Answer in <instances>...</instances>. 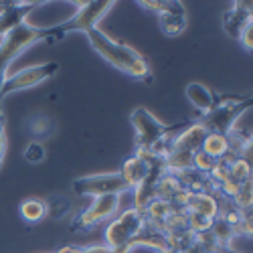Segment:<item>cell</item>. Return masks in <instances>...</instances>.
<instances>
[{
	"mask_svg": "<svg viewBox=\"0 0 253 253\" xmlns=\"http://www.w3.org/2000/svg\"><path fill=\"white\" fill-rule=\"evenodd\" d=\"M85 35L89 39L91 47L95 49V53H99V57L108 61L110 65H114L116 69L130 75L136 81L152 83V69H150L148 59L142 53H138L134 47L126 45V43H118V41L110 39L99 29H91Z\"/></svg>",
	"mask_w": 253,
	"mask_h": 253,
	"instance_id": "obj_1",
	"label": "cell"
},
{
	"mask_svg": "<svg viewBox=\"0 0 253 253\" xmlns=\"http://www.w3.org/2000/svg\"><path fill=\"white\" fill-rule=\"evenodd\" d=\"M61 39H65V35L61 33L59 25L49 27V29H39V27H31L29 23H23V25H18L16 29H12L4 37L2 45H0V89H2L4 81L8 77V67L12 65V61L25 49L41 43V41L57 43V41H61Z\"/></svg>",
	"mask_w": 253,
	"mask_h": 253,
	"instance_id": "obj_2",
	"label": "cell"
},
{
	"mask_svg": "<svg viewBox=\"0 0 253 253\" xmlns=\"http://www.w3.org/2000/svg\"><path fill=\"white\" fill-rule=\"evenodd\" d=\"M130 122L136 130V150H152L164 136H168L170 132H180L191 124L186 120L174 126H166L146 108H136L130 116Z\"/></svg>",
	"mask_w": 253,
	"mask_h": 253,
	"instance_id": "obj_3",
	"label": "cell"
},
{
	"mask_svg": "<svg viewBox=\"0 0 253 253\" xmlns=\"http://www.w3.org/2000/svg\"><path fill=\"white\" fill-rule=\"evenodd\" d=\"M253 99L251 97H217V103L213 105V110L205 114L199 122L205 126L209 132L217 134H229V130L235 126V122L251 110Z\"/></svg>",
	"mask_w": 253,
	"mask_h": 253,
	"instance_id": "obj_4",
	"label": "cell"
},
{
	"mask_svg": "<svg viewBox=\"0 0 253 253\" xmlns=\"http://www.w3.org/2000/svg\"><path fill=\"white\" fill-rule=\"evenodd\" d=\"M146 217L138 209H128L105 229V245L112 253H130V241L144 227Z\"/></svg>",
	"mask_w": 253,
	"mask_h": 253,
	"instance_id": "obj_5",
	"label": "cell"
},
{
	"mask_svg": "<svg viewBox=\"0 0 253 253\" xmlns=\"http://www.w3.org/2000/svg\"><path fill=\"white\" fill-rule=\"evenodd\" d=\"M73 191L79 197H105V195H122L128 193L130 186L126 184L120 172H99L87 174L73 180Z\"/></svg>",
	"mask_w": 253,
	"mask_h": 253,
	"instance_id": "obj_6",
	"label": "cell"
},
{
	"mask_svg": "<svg viewBox=\"0 0 253 253\" xmlns=\"http://www.w3.org/2000/svg\"><path fill=\"white\" fill-rule=\"evenodd\" d=\"M57 71H59V63H55V61L20 69V71L6 77L2 89H0V97L4 99V95H8V93H16V91H23V89H29V87H37V85H41V83L49 81L51 77H55Z\"/></svg>",
	"mask_w": 253,
	"mask_h": 253,
	"instance_id": "obj_7",
	"label": "cell"
},
{
	"mask_svg": "<svg viewBox=\"0 0 253 253\" xmlns=\"http://www.w3.org/2000/svg\"><path fill=\"white\" fill-rule=\"evenodd\" d=\"M116 2L112 0H97V2H79V10L67 18L63 20L59 25L61 33L63 35H69V33H87L91 29H97V23L112 10Z\"/></svg>",
	"mask_w": 253,
	"mask_h": 253,
	"instance_id": "obj_8",
	"label": "cell"
},
{
	"mask_svg": "<svg viewBox=\"0 0 253 253\" xmlns=\"http://www.w3.org/2000/svg\"><path fill=\"white\" fill-rule=\"evenodd\" d=\"M120 207V195H105V197H95L93 203L83 211L81 215H77L71 223V231H79V233H85L91 227L99 225L101 221L110 219L112 215H116V211Z\"/></svg>",
	"mask_w": 253,
	"mask_h": 253,
	"instance_id": "obj_9",
	"label": "cell"
},
{
	"mask_svg": "<svg viewBox=\"0 0 253 253\" xmlns=\"http://www.w3.org/2000/svg\"><path fill=\"white\" fill-rule=\"evenodd\" d=\"M156 16H158V27L166 37H178L188 25L184 4L174 2V0H166L162 12Z\"/></svg>",
	"mask_w": 253,
	"mask_h": 253,
	"instance_id": "obj_10",
	"label": "cell"
},
{
	"mask_svg": "<svg viewBox=\"0 0 253 253\" xmlns=\"http://www.w3.org/2000/svg\"><path fill=\"white\" fill-rule=\"evenodd\" d=\"M41 2H0V37H6L12 29L25 23V18Z\"/></svg>",
	"mask_w": 253,
	"mask_h": 253,
	"instance_id": "obj_11",
	"label": "cell"
},
{
	"mask_svg": "<svg viewBox=\"0 0 253 253\" xmlns=\"http://www.w3.org/2000/svg\"><path fill=\"white\" fill-rule=\"evenodd\" d=\"M207 134H209V130L205 128L201 122H191L186 128H182L176 134L170 150H180V152H188V154H197L201 150V146H203Z\"/></svg>",
	"mask_w": 253,
	"mask_h": 253,
	"instance_id": "obj_12",
	"label": "cell"
},
{
	"mask_svg": "<svg viewBox=\"0 0 253 253\" xmlns=\"http://www.w3.org/2000/svg\"><path fill=\"white\" fill-rule=\"evenodd\" d=\"M249 23H251V2H233V6L223 14V31L235 41H239L241 31Z\"/></svg>",
	"mask_w": 253,
	"mask_h": 253,
	"instance_id": "obj_13",
	"label": "cell"
},
{
	"mask_svg": "<svg viewBox=\"0 0 253 253\" xmlns=\"http://www.w3.org/2000/svg\"><path fill=\"white\" fill-rule=\"evenodd\" d=\"M138 247H144V249H152L156 253L168 249V241H166V235L158 227H154L152 223L146 221L144 227L136 233V237L130 241V251L132 249H138Z\"/></svg>",
	"mask_w": 253,
	"mask_h": 253,
	"instance_id": "obj_14",
	"label": "cell"
},
{
	"mask_svg": "<svg viewBox=\"0 0 253 253\" xmlns=\"http://www.w3.org/2000/svg\"><path fill=\"white\" fill-rule=\"evenodd\" d=\"M148 172H150V164H148V160H146L144 156H140V154L130 156L128 160L122 164V170H120L122 178L126 180V184H128L130 188H136L146 176H148Z\"/></svg>",
	"mask_w": 253,
	"mask_h": 253,
	"instance_id": "obj_15",
	"label": "cell"
},
{
	"mask_svg": "<svg viewBox=\"0 0 253 253\" xmlns=\"http://www.w3.org/2000/svg\"><path fill=\"white\" fill-rule=\"evenodd\" d=\"M184 95H186V99L191 101L203 116L209 114L211 110H213V105L217 103V95L211 91L207 85L199 83V81L188 83V85L184 87Z\"/></svg>",
	"mask_w": 253,
	"mask_h": 253,
	"instance_id": "obj_16",
	"label": "cell"
},
{
	"mask_svg": "<svg viewBox=\"0 0 253 253\" xmlns=\"http://www.w3.org/2000/svg\"><path fill=\"white\" fill-rule=\"evenodd\" d=\"M184 213H199L209 219H217L219 199H217V195H209V193H191L188 203L184 207Z\"/></svg>",
	"mask_w": 253,
	"mask_h": 253,
	"instance_id": "obj_17",
	"label": "cell"
},
{
	"mask_svg": "<svg viewBox=\"0 0 253 253\" xmlns=\"http://www.w3.org/2000/svg\"><path fill=\"white\" fill-rule=\"evenodd\" d=\"M174 207L168 203V201H160V199H154L148 207H146V211H144V217H146V221L148 223H152L154 227H158V229H162V225H164V221L170 217L172 213H174Z\"/></svg>",
	"mask_w": 253,
	"mask_h": 253,
	"instance_id": "obj_18",
	"label": "cell"
},
{
	"mask_svg": "<svg viewBox=\"0 0 253 253\" xmlns=\"http://www.w3.org/2000/svg\"><path fill=\"white\" fill-rule=\"evenodd\" d=\"M201 150L209 156H213L215 160H221L229 150H231V146H229V138L225 134H217V132H209L203 146H201Z\"/></svg>",
	"mask_w": 253,
	"mask_h": 253,
	"instance_id": "obj_19",
	"label": "cell"
},
{
	"mask_svg": "<svg viewBox=\"0 0 253 253\" xmlns=\"http://www.w3.org/2000/svg\"><path fill=\"white\" fill-rule=\"evenodd\" d=\"M20 215L27 223H39L47 217V207L43 199H27L20 203Z\"/></svg>",
	"mask_w": 253,
	"mask_h": 253,
	"instance_id": "obj_20",
	"label": "cell"
},
{
	"mask_svg": "<svg viewBox=\"0 0 253 253\" xmlns=\"http://www.w3.org/2000/svg\"><path fill=\"white\" fill-rule=\"evenodd\" d=\"M211 235H213V239H215V243L219 245V249H221V247H231L233 239L237 237L235 229L231 227L229 223H225L223 219H219V217L213 221V227H211Z\"/></svg>",
	"mask_w": 253,
	"mask_h": 253,
	"instance_id": "obj_21",
	"label": "cell"
},
{
	"mask_svg": "<svg viewBox=\"0 0 253 253\" xmlns=\"http://www.w3.org/2000/svg\"><path fill=\"white\" fill-rule=\"evenodd\" d=\"M180 188V182H178V178L174 176V174H164L160 180H158V184H156V191H154V197L156 199H160V201H168L170 203V199L174 197V193Z\"/></svg>",
	"mask_w": 253,
	"mask_h": 253,
	"instance_id": "obj_22",
	"label": "cell"
},
{
	"mask_svg": "<svg viewBox=\"0 0 253 253\" xmlns=\"http://www.w3.org/2000/svg\"><path fill=\"white\" fill-rule=\"evenodd\" d=\"M45 207H47V215L53 217V219H61L65 217L69 211H71V201L63 195H53L45 201Z\"/></svg>",
	"mask_w": 253,
	"mask_h": 253,
	"instance_id": "obj_23",
	"label": "cell"
},
{
	"mask_svg": "<svg viewBox=\"0 0 253 253\" xmlns=\"http://www.w3.org/2000/svg\"><path fill=\"white\" fill-rule=\"evenodd\" d=\"M29 128H31V132H33L37 138H51L53 132H55V128H57V124H55L53 118H49V116H37V118L31 120Z\"/></svg>",
	"mask_w": 253,
	"mask_h": 253,
	"instance_id": "obj_24",
	"label": "cell"
},
{
	"mask_svg": "<svg viewBox=\"0 0 253 253\" xmlns=\"http://www.w3.org/2000/svg\"><path fill=\"white\" fill-rule=\"evenodd\" d=\"M225 162V160H223ZM229 164V174H231V178L233 180H237V182H247V180H251V162L249 160H245V158H235V160H231V162H227Z\"/></svg>",
	"mask_w": 253,
	"mask_h": 253,
	"instance_id": "obj_25",
	"label": "cell"
},
{
	"mask_svg": "<svg viewBox=\"0 0 253 253\" xmlns=\"http://www.w3.org/2000/svg\"><path fill=\"white\" fill-rule=\"evenodd\" d=\"M186 217V227L193 231V233H205V231H211L213 227V221L215 219H209L205 215H199V213H184Z\"/></svg>",
	"mask_w": 253,
	"mask_h": 253,
	"instance_id": "obj_26",
	"label": "cell"
},
{
	"mask_svg": "<svg viewBox=\"0 0 253 253\" xmlns=\"http://www.w3.org/2000/svg\"><path fill=\"white\" fill-rule=\"evenodd\" d=\"M217 162L219 160H215L213 156H209V154H205L203 150H199L195 156H193V168L197 172H201V174H211L215 170V166H217Z\"/></svg>",
	"mask_w": 253,
	"mask_h": 253,
	"instance_id": "obj_27",
	"label": "cell"
},
{
	"mask_svg": "<svg viewBox=\"0 0 253 253\" xmlns=\"http://www.w3.org/2000/svg\"><path fill=\"white\" fill-rule=\"evenodd\" d=\"M23 158L27 162H31V164H41V162H45V158H47V150L39 140H35L31 144H27V148L23 152Z\"/></svg>",
	"mask_w": 253,
	"mask_h": 253,
	"instance_id": "obj_28",
	"label": "cell"
},
{
	"mask_svg": "<svg viewBox=\"0 0 253 253\" xmlns=\"http://www.w3.org/2000/svg\"><path fill=\"white\" fill-rule=\"evenodd\" d=\"M251 180H247V182H243L241 186H239V191L235 193V197L231 199L233 201V205L235 207H239L241 211H245V213H249V209H251Z\"/></svg>",
	"mask_w": 253,
	"mask_h": 253,
	"instance_id": "obj_29",
	"label": "cell"
},
{
	"mask_svg": "<svg viewBox=\"0 0 253 253\" xmlns=\"http://www.w3.org/2000/svg\"><path fill=\"white\" fill-rule=\"evenodd\" d=\"M4 154H6V118H4V105L0 99V168L4 162Z\"/></svg>",
	"mask_w": 253,
	"mask_h": 253,
	"instance_id": "obj_30",
	"label": "cell"
},
{
	"mask_svg": "<svg viewBox=\"0 0 253 253\" xmlns=\"http://www.w3.org/2000/svg\"><path fill=\"white\" fill-rule=\"evenodd\" d=\"M239 43H241L247 51L253 49V20H251V23L241 31V35H239Z\"/></svg>",
	"mask_w": 253,
	"mask_h": 253,
	"instance_id": "obj_31",
	"label": "cell"
},
{
	"mask_svg": "<svg viewBox=\"0 0 253 253\" xmlns=\"http://www.w3.org/2000/svg\"><path fill=\"white\" fill-rule=\"evenodd\" d=\"M144 10H150V12H154V14H160L162 12V8H164V4H166V0H160V2H156V0H142V2H138Z\"/></svg>",
	"mask_w": 253,
	"mask_h": 253,
	"instance_id": "obj_32",
	"label": "cell"
},
{
	"mask_svg": "<svg viewBox=\"0 0 253 253\" xmlns=\"http://www.w3.org/2000/svg\"><path fill=\"white\" fill-rule=\"evenodd\" d=\"M83 253H112L108 245H87L83 247Z\"/></svg>",
	"mask_w": 253,
	"mask_h": 253,
	"instance_id": "obj_33",
	"label": "cell"
},
{
	"mask_svg": "<svg viewBox=\"0 0 253 253\" xmlns=\"http://www.w3.org/2000/svg\"><path fill=\"white\" fill-rule=\"evenodd\" d=\"M55 253H83V247H79V245H67V247L57 249Z\"/></svg>",
	"mask_w": 253,
	"mask_h": 253,
	"instance_id": "obj_34",
	"label": "cell"
},
{
	"mask_svg": "<svg viewBox=\"0 0 253 253\" xmlns=\"http://www.w3.org/2000/svg\"><path fill=\"white\" fill-rule=\"evenodd\" d=\"M160 253H184V251H180V249H172V247H168V249H164V251H160Z\"/></svg>",
	"mask_w": 253,
	"mask_h": 253,
	"instance_id": "obj_35",
	"label": "cell"
}]
</instances>
